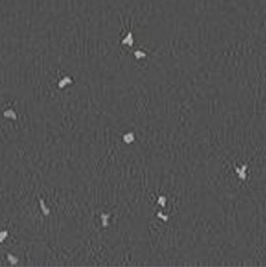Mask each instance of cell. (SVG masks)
Returning <instances> with one entry per match:
<instances>
[]
</instances>
